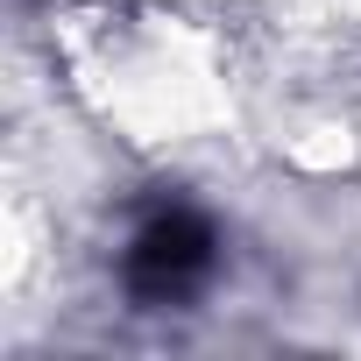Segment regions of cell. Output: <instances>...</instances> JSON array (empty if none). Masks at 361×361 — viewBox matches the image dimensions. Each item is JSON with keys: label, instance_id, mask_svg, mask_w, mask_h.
Masks as SVG:
<instances>
[{"label": "cell", "instance_id": "obj_1", "mask_svg": "<svg viewBox=\"0 0 361 361\" xmlns=\"http://www.w3.org/2000/svg\"><path fill=\"white\" fill-rule=\"evenodd\" d=\"M213 269V227L199 220V213H156L142 234H135V248H128V283H135V298H149V305H170V298H185L199 276Z\"/></svg>", "mask_w": 361, "mask_h": 361}]
</instances>
